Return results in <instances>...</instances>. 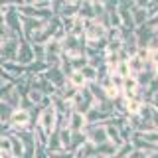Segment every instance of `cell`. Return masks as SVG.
<instances>
[{"mask_svg": "<svg viewBox=\"0 0 158 158\" xmlns=\"http://www.w3.org/2000/svg\"><path fill=\"white\" fill-rule=\"evenodd\" d=\"M81 125H83V118L79 115H75L73 117V128H81Z\"/></svg>", "mask_w": 158, "mask_h": 158, "instance_id": "obj_9", "label": "cell"}, {"mask_svg": "<svg viewBox=\"0 0 158 158\" xmlns=\"http://www.w3.org/2000/svg\"><path fill=\"white\" fill-rule=\"evenodd\" d=\"M34 28H38V22H36V20H24V32H26L28 38L34 34Z\"/></svg>", "mask_w": 158, "mask_h": 158, "instance_id": "obj_8", "label": "cell"}, {"mask_svg": "<svg viewBox=\"0 0 158 158\" xmlns=\"http://www.w3.org/2000/svg\"><path fill=\"white\" fill-rule=\"evenodd\" d=\"M4 101L10 103V105H12L14 109H18V103H20V93H18V89H14V87L10 89L6 95H4Z\"/></svg>", "mask_w": 158, "mask_h": 158, "instance_id": "obj_5", "label": "cell"}, {"mask_svg": "<svg viewBox=\"0 0 158 158\" xmlns=\"http://www.w3.org/2000/svg\"><path fill=\"white\" fill-rule=\"evenodd\" d=\"M2 128H6V125H4V123L0 121V131H2Z\"/></svg>", "mask_w": 158, "mask_h": 158, "instance_id": "obj_10", "label": "cell"}, {"mask_svg": "<svg viewBox=\"0 0 158 158\" xmlns=\"http://www.w3.org/2000/svg\"><path fill=\"white\" fill-rule=\"evenodd\" d=\"M56 158H69V154H63V156H56Z\"/></svg>", "mask_w": 158, "mask_h": 158, "instance_id": "obj_11", "label": "cell"}, {"mask_svg": "<svg viewBox=\"0 0 158 158\" xmlns=\"http://www.w3.org/2000/svg\"><path fill=\"white\" fill-rule=\"evenodd\" d=\"M4 26H6L8 32H18L20 30V12L18 8H8L4 12Z\"/></svg>", "mask_w": 158, "mask_h": 158, "instance_id": "obj_1", "label": "cell"}, {"mask_svg": "<svg viewBox=\"0 0 158 158\" xmlns=\"http://www.w3.org/2000/svg\"><path fill=\"white\" fill-rule=\"evenodd\" d=\"M16 111L10 103H6L4 99H0V121L4 123V125H8V121H10V117H12V113Z\"/></svg>", "mask_w": 158, "mask_h": 158, "instance_id": "obj_3", "label": "cell"}, {"mask_svg": "<svg viewBox=\"0 0 158 158\" xmlns=\"http://www.w3.org/2000/svg\"><path fill=\"white\" fill-rule=\"evenodd\" d=\"M12 154L16 158H24V144L18 136H12Z\"/></svg>", "mask_w": 158, "mask_h": 158, "instance_id": "obj_6", "label": "cell"}, {"mask_svg": "<svg viewBox=\"0 0 158 158\" xmlns=\"http://www.w3.org/2000/svg\"><path fill=\"white\" fill-rule=\"evenodd\" d=\"M0 152L2 154H12V136L10 135H0Z\"/></svg>", "mask_w": 158, "mask_h": 158, "instance_id": "obj_4", "label": "cell"}, {"mask_svg": "<svg viewBox=\"0 0 158 158\" xmlns=\"http://www.w3.org/2000/svg\"><path fill=\"white\" fill-rule=\"evenodd\" d=\"M28 121H30L28 111H24V109H16V111L12 113V117H10V121H8V125H6V127H12V128H24V127L28 125Z\"/></svg>", "mask_w": 158, "mask_h": 158, "instance_id": "obj_2", "label": "cell"}, {"mask_svg": "<svg viewBox=\"0 0 158 158\" xmlns=\"http://www.w3.org/2000/svg\"><path fill=\"white\" fill-rule=\"evenodd\" d=\"M0 158H2V152H0Z\"/></svg>", "mask_w": 158, "mask_h": 158, "instance_id": "obj_12", "label": "cell"}, {"mask_svg": "<svg viewBox=\"0 0 158 158\" xmlns=\"http://www.w3.org/2000/svg\"><path fill=\"white\" fill-rule=\"evenodd\" d=\"M42 127L46 128L48 132L52 131V127H53V111H52V109H49V111H46V113L42 115Z\"/></svg>", "mask_w": 158, "mask_h": 158, "instance_id": "obj_7", "label": "cell"}]
</instances>
